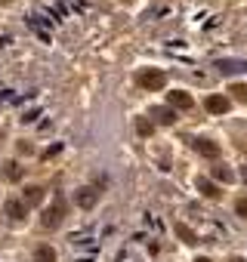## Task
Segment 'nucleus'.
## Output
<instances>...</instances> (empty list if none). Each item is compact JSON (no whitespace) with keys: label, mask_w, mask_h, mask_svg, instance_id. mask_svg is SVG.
Returning a JSON list of instances; mask_svg holds the SVG:
<instances>
[{"label":"nucleus","mask_w":247,"mask_h":262,"mask_svg":"<svg viewBox=\"0 0 247 262\" xmlns=\"http://www.w3.org/2000/svg\"><path fill=\"white\" fill-rule=\"evenodd\" d=\"M136 83L142 86V90H161L164 83H167V74L164 71H158V68H142V71H136Z\"/></svg>","instance_id":"nucleus-1"},{"label":"nucleus","mask_w":247,"mask_h":262,"mask_svg":"<svg viewBox=\"0 0 247 262\" xmlns=\"http://www.w3.org/2000/svg\"><path fill=\"white\" fill-rule=\"evenodd\" d=\"M96 201H99V191H96V188H90V185H84V188H77V191H74V204H77L80 210H93V207H96Z\"/></svg>","instance_id":"nucleus-2"},{"label":"nucleus","mask_w":247,"mask_h":262,"mask_svg":"<svg viewBox=\"0 0 247 262\" xmlns=\"http://www.w3.org/2000/svg\"><path fill=\"white\" fill-rule=\"evenodd\" d=\"M62 219H65V204H62V201H56V204L44 213L40 225H44V228H56V225H62Z\"/></svg>","instance_id":"nucleus-3"},{"label":"nucleus","mask_w":247,"mask_h":262,"mask_svg":"<svg viewBox=\"0 0 247 262\" xmlns=\"http://www.w3.org/2000/svg\"><path fill=\"white\" fill-rule=\"evenodd\" d=\"M216 68H219L222 74H235V71H247V62H244V59H219Z\"/></svg>","instance_id":"nucleus-4"},{"label":"nucleus","mask_w":247,"mask_h":262,"mask_svg":"<svg viewBox=\"0 0 247 262\" xmlns=\"http://www.w3.org/2000/svg\"><path fill=\"white\" fill-rule=\"evenodd\" d=\"M207 111L210 114H225L229 111V99L225 96H210L207 99Z\"/></svg>","instance_id":"nucleus-5"},{"label":"nucleus","mask_w":247,"mask_h":262,"mask_svg":"<svg viewBox=\"0 0 247 262\" xmlns=\"http://www.w3.org/2000/svg\"><path fill=\"white\" fill-rule=\"evenodd\" d=\"M195 148H198L204 158H219V145L210 142V139H195Z\"/></svg>","instance_id":"nucleus-6"},{"label":"nucleus","mask_w":247,"mask_h":262,"mask_svg":"<svg viewBox=\"0 0 247 262\" xmlns=\"http://www.w3.org/2000/svg\"><path fill=\"white\" fill-rule=\"evenodd\" d=\"M7 216H10L13 222H22V219H25V204H22V201H7Z\"/></svg>","instance_id":"nucleus-7"},{"label":"nucleus","mask_w":247,"mask_h":262,"mask_svg":"<svg viewBox=\"0 0 247 262\" xmlns=\"http://www.w3.org/2000/svg\"><path fill=\"white\" fill-rule=\"evenodd\" d=\"M152 117H155L158 123H164V126H170V123L176 120V114H173L170 108H152Z\"/></svg>","instance_id":"nucleus-8"},{"label":"nucleus","mask_w":247,"mask_h":262,"mask_svg":"<svg viewBox=\"0 0 247 262\" xmlns=\"http://www.w3.org/2000/svg\"><path fill=\"white\" fill-rule=\"evenodd\" d=\"M4 179H7V182H22V167H19L16 161H10V164L4 167Z\"/></svg>","instance_id":"nucleus-9"},{"label":"nucleus","mask_w":247,"mask_h":262,"mask_svg":"<svg viewBox=\"0 0 247 262\" xmlns=\"http://www.w3.org/2000/svg\"><path fill=\"white\" fill-rule=\"evenodd\" d=\"M170 105H173V108H192V96L176 90V93H170Z\"/></svg>","instance_id":"nucleus-10"},{"label":"nucleus","mask_w":247,"mask_h":262,"mask_svg":"<svg viewBox=\"0 0 247 262\" xmlns=\"http://www.w3.org/2000/svg\"><path fill=\"white\" fill-rule=\"evenodd\" d=\"M40 201H44V188H40V185H31V188H25V204L37 207Z\"/></svg>","instance_id":"nucleus-11"},{"label":"nucleus","mask_w":247,"mask_h":262,"mask_svg":"<svg viewBox=\"0 0 247 262\" xmlns=\"http://www.w3.org/2000/svg\"><path fill=\"white\" fill-rule=\"evenodd\" d=\"M198 191H201L204 198H213V201L219 198V188H216L213 182H207V179H198Z\"/></svg>","instance_id":"nucleus-12"},{"label":"nucleus","mask_w":247,"mask_h":262,"mask_svg":"<svg viewBox=\"0 0 247 262\" xmlns=\"http://www.w3.org/2000/svg\"><path fill=\"white\" fill-rule=\"evenodd\" d=\"M34 262H56V250L53 247H37L34 250Z\"/></svg>","instance_id":"nucleus-13"},{"label":"nucleus","mask_w":247,"mask_h":262,"mask_svg":"<svg viewBox=\"0 0 247 262\" xmlns=\"http://www.w3.org/2000/svg\"><path fill=\"white\" fill-rule=\"evenodd\" d=\"M176 234H179V237H182L186 244H198V237H195V231H192L189 225H182V222L176 225Z\"/></svg>","instance_id":"nucleus-14"},{"label":"nucleus","mask_w":247,"mask_h":262,"mask_svg":"<svg viewBox=\"0 0 247 262\" xmlns=\"http://www.w3.org/2000/svg\"><path fill=\"white\" fill-rule=\"evenodd\" d=\"M213 176L222 179V182H232V179H235V173H232L229 167H213Z\"/></svg>","instance_id":"nucleus-15"},{"label":"nucleus","mask_w":247,"mask_h":262,"mask_svg":"<svg viewBox=\"0 0 247 262\" xmlns=\"http://www.w3.org/2000/svg\"><path fill=\"white\" fill-rule=\"evenodd\" d=\"M229 93H235V99H238V102H247V86H244V83H238V86H232Z\"/></svg>","instance_id":"nucleus-16"},{"label":"nucleus","mask_w":247,"mask_h":262,"mask_svg":"<svg viewBox=\"0 0 247 262\" xmlns=\"http://www.w3.org/2000/svg\"><path fill=\"white\" fill-rule=\"evenodd\" d=\"M235 213H238V216H244V219H247V198H241V201H238V204H235Z\"/></svg>","instance_id":"nucleus-17"},{"label":"nucleus","mask_w":247,"mask_h":262,"mask_svg":"<svg viewBox=\"0 0 247 262\" xmlns=\"http://www.w3.org/2000/svg\"><path fill=\"white\" fill-rule=\"evenodd\" d=\"M136 129H139L142 136H149V133H152V123H149V120H136Z\"/></svg>","instance_id":"nucleus-18"},{"label":"nucleus","mask_w":247,"mask_h":262,"mask_svg":"<svg viewBox=\"0 0 247 262\" xmlns=\"http://www.w3.org/2000/svg\"><path fill=\"white\" fill-rule=\"evenodd\" d=\"M10 43V34H4V31H0V47H7Z\"/></svg>","instance_id":"nucleus-19"},{"label":"nucleus","mask_w":247,"mask_h":262,"mask_svg":"<svg viewBox=\"0 0 247 262\" xmlns=\"http://www.w3.org/2000/svg\"><path fill=\"white\" fill-rule=\"evenodd\" d=\"M241 179H244V182H247V167H241Z\"/></svg>","instance_id":"nucleus-20"},{"label":"nucleus","mask_w":247,"mask_h":262,"mask_svg":"<svg viewBox=\"0 0 247 262\" xmlns=\"http://www.w3.org/2000/svg\"><path fill=\"white\" fill-rule=\"evenodd\" d=\"M195 262H210V259H207V256H198V259H195Z\"/></svg>","instance_id":"nucleus-21"},{"label":"nucleus","mask_w":247,"mask_h":262,"mask_svg":"<svg viewBox=\"0 0 247 262\" xmlns=\"http://www.w3.org/2000/svg\"><path fill=\"white\" fill-rule=\"evenodd\" d=\"M232 262H244V259H238V256H235V259H232Z\"/></svg>","instance_id":"nucleus-22"}]
</instances>
